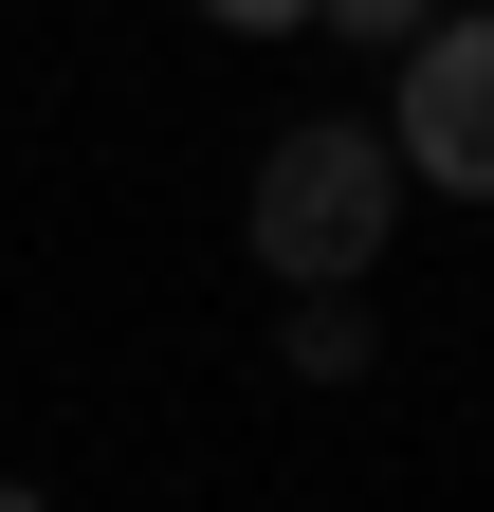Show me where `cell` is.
I'll use <instances>...</instances> for the list:
<instances>
[{"label": "cell", "instance_id": "obj_6", "mask_svg": "<svg viewBox=\"0 0 494 512\" xmlns=\"http://www.w3.org/2000/svg\"><path fill=\"white\" fill-rule=\"evenodd\" d=\"M0 512H55V494H19V476H0Z\"/></svg>", "mask_w": 494, "mask_h": 512}, {"label": "cell", "instance_id": "obj_1", "mask_svg": "<svg viewBox=\"0 0 494 512\" xmlns=\"http://www.w3.org/2000/svg\"><path fill=\"white\" fill-rule=\"evenodd\" d=\"M403 202H421V183L385 165V128L330 110V128H275V147H257L238 238H257L275 293H366V275H385V238H403Z\"/></svg>", "mask_w": 494, "mask_h": 512}, {"label": "cell", "instance_id": "obj_2", "mask_svg": "<svg viewBox=\"0 0 494 512\" xmlns=\"http://www.w3.org/2000/svg\"><path fill=\"white\" fill-rule=\"evenodd\" d=\"M385 165L440 183V202H494V0L403 55V92H385Z\"/></svg>", "mask_w": 494, "mask_h": 512}, {"label": "cell", "instance_id": "obj_3", "mask_svg": "<svg viewBox=\"0 0 494 512\" xmlns=\"http://www.w3.org/2000/svg\"><path fill=\"white\" fill-rule=\"evenodd\" d=\"M275 348H293V384H366L385 311H366V293H293V311H275Z\"/></svg>", "mask_w": 494, "mask_h": 512}, {"label": "cell", "instance_id": "obj_4", "mask_svg": "<svg viewBox=\"0 0 494 512\" xmlns=\"http://www.w3.org/2000/svg\"><path fill=\"white\" fill-rule=\"evenodd\" d=\"M458 0H312V37H348V55H421Z\"/></svg>", "mask_w": 494, "mask_h": 512}, {"label": "cell", "instance_id": "obj_5", "mask_svg": "<svg viewBox=\"0 0 494 512\" xmlns=\"http://www.w3.org/2000/svg\"><path fill=\"white\" fill-rule=\"evenodd\" d=\"M220 37H312V0H202Z\"/></svg>", "mask_w": 494, "mask_h": 512}]
</instances>
